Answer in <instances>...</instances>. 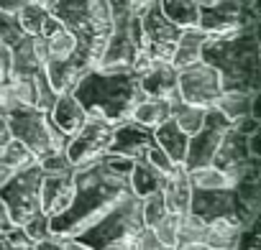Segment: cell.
Instances as JSON below:
<instances>
[{"label": "cell", "mask_w": 261, "mask_h": 250, "mask_svg": "<svg viewBox=\"0 0 261 250\" xmlns=\"http://www.w3.org/2000/svg\"><path fill=\"white\" fill-rule=\"evenodd\" d=\"M130 169L134 161L125 156L105 153L92 164L74 169V197L72 204L57 214L49 217L54 235H80L90 225H95L100 217H105L113 207H118L130 194Z\"/></svg>", "instance_id": "cell-1"}, {"label": "cell", "mask_w": 261, "mask_h": 250, "mask_svg": "<svg viewBox=\"0 0 261 250\" xmlns=\"http://www.w3.org/2000/svg\"><path fill=\"white\" fill-rule=\"evenodd\" d=\"M202 61L210 64L223 84V92H258L261 89V44L258 26L233 36L207 39Z\"/></svg>", "instance_id": "cell-2"}, {"label": "cell", "mask_w": 261, "mask_h": 250, "mask_svg": "<svg viewBox=\"0 0 261 250\" xmlns=\"http://www.w3.org/2000/svg\"><path fill=\"white\" fill-rule=\"evenodd\" d=\"M72 95L85 107L87 117H102L115 125L123 120H130L136 105L146 100L139 84V74L130 69L128 72L92 69L77 82Z\"/></svg>", "instance_id": "cell-3"}, {"label": "cell", "mask_w": 261, "mask_h": 250, "mask_svg": "<svg viewBox=\"0 0 261 250\" xmlns=\"http://www.w3.org/2000/svg\"><path fill=\"white\" fill-rule=\"evenodd\" d=\"M261 184L258 179L238 181L228 189H192L190 212L202 222H230L248 230L258 222Z\"/></svg>", "instance_id": "cell-4"}, {"label": "cell", "mask_w": 261, "mask_h": 250, "mask_svg": "<svg viewBox=\"0 0 261 250\" xmlns=\"http://www.w3.org/2000/svg\"><path fill=\"white\" fill-rule=\"evenodd\" d=\"M144 232L146 225L141 214V199L130 194L74 237L90 250H141Z\"/></svg>", "instance_id": "cell-5"}, {"label": "cell", "mask_w": 261, "mask_h": 250, "mask_svg": "<svg viewBox=\"0 0 261 250\" xmlns=\"http://www.w3.org/2000/svg\"><path fill=\"white\" fill-rule=\"evenodd\" d=\"M51 16L74 36L77 49L87 51L100 64L113 28L108 0H57Z\"/></svg>", "instance_id": "cell-6"}, {"label": "cell", "mask_w": 261, "mask_h": 250, "mask_svg": "<svg viewBox=\"0 0 261 250\" xmlns=\"http://www.w3.org/2000/svg\"><path fill=\"white\" fill-rule=\"evenodd\" d=\"M8 131H11V138L23 143L36 156V161L49 156V153L64 151L67 141H69L51 122L49 112H44L39 107H18V110H13L8 115Z\"/></svg>", "instance_id": "cell-7"}, {"label": "cell", "mask_w": 261, "mask_h": 250, "mask_svg": "<svg viewBox=\"0 0 261 250\" xmlns=\"http://www.w3.org/2000/svg\"><path fill=\"white\" fill-rule=\"evenodd\" d=\"M251 26H258L256 0H213L200 8L197 28L205 31L210 39L233 36Z\"/></svg>", "instance_id": "cell-8"}, {"label": "cell", "mask_w": 261, "mask_h": 250, "mask_svg": "<svg viewBox=\"0 0 261 250\" xmlns=\"http://www.w3.org/2000/svg\"><path fill=\"white\" fill-rule=\"evenodd\" d=\"M41 179L44 171L39 169V164H34L0 186V202L6 204L13 225L21 227L41 212Z\"/></svg>", "instance_id": "cell-9"}, {"label": "cell", "mask_w": 261, "mask_h": 250, "mask_svg": "<svg viewBox=\"0 0 261 250\" xmlns=\"http://www.w3.org/2000/svg\"><path fill=\"white\" fill-rule=\"evenodd\" d=\"M177 89H179L182 102L195 105V107H205V110L215 107L220 95H223V84H220L218 72L210 64H205L202 59L190 64V67L177 69Z\"/></svg>", "instance_id": "cell-10"}, {"label": "cell", "mask_w": 261, "mask_h": 250, "mask_svg": "<svg viewBox=\"0 0 261 250\" xmlns=\"http://www.w3.org/2000/svg\"><path fill=\"white\" fill-rule=\"evenodd\" d=\"M113 133H115V122L102 120V117H87V122L67 141L64 153L74 166L92 164V161H97L100 156L108 153Z\"/></svg>", "instance_id": "cell-11"}, {"label": "cell", "mask_w": 261, "mask_h": 250, "mask_svg": "<svg viewBox=\"0 0 261 250\" xmlns=\"http://www.w3.org/2000/svg\"><path fill=\"white\" fill-rule=\"evenodd\" d=\"M228 128H230V120L223 117L218 107H210V110L205 112L202 128H200L195 136H190V141H187V156H185V164H182V166H185L187 171L210 166Z\"/></svg>", "instance_id": "cell-12"}, {"label": "cell", "mask_w": 261, "mask_h": 250, "mask_svg": "<svg viewBox=\"0 0 261 250\" xmlns=\"http://www.w3.org/2000/svg\"><path fill=\"white\" fill-rule=\"evenodd\" d=\"M44 69H46V77H49L54 92L57 95H67V92H72L77 87V82L87 72L97 69V59L90 56L82 49H74L67 59H49Z\"/></svg>", "instance_id": "cell-13"}, {"label": "cell", "mask_w": 261, "mask_h": 250, "mask_svg": "<svg viewBox=\"0 0 261 250\" xmlns=\"http://www.w3.org/2000/svg\"><path fill=\"white\" fill-rule=\"evenodd\" d=\"M156 141H154V131L151 128L139 125L136 120H123V122L115 125V133H113L108 153L125 156L130 161H139V159H146V153H149V148Z\"/></svg>", "instance_id": "cell-14"}, {"label": "cell", "mask_w": 261, "mask_h": 250, "mask_svg": "<svg viewBox=\"0 0 261 250\" xmlns=\"http://www.w3.org/2000/svg\"><path fill=\"white\" fill-rule=\"evenodd\" d=\"M49 61V51L41 36H23L16 46H11V79H29Z\"/></svg>", "instance_id": "cell-15"}, {"label": "cell", "mask_w": 261, "mask_h": 250, "mask_svg": "<svg viewBox=\"0 0 261 250\" xmlns=\"http://www.w3.org/2000/svg\"><path fill=\"white\" fill-rule=\"evenodd\" d=\"M74 197V171L44 174L41 179V212L49 217L62 214Z\"/></svg>", "instance_id": "cell-16"}, {"label": "cell", "mask_w": 261, "mask_h": 250, "mask_svg": "<svg viewBox=\"0 0 261 250\" xmlns=\"http://www.w3.org/2000/svg\"><path fill=\"white\" fill-rule=\"evenodd\" d=\"M139 84L144 95L151 100H167V102L182 100L177 89V69L172 67V61H154L144 74H139Z\"/></svg>", "instance_id": "cell-17"}, {"label": "cell", "mask_w": 261, "mask_h": 250, "mask_svg": "<svg viewBox=\"0 0 261 250\" xmlns=\"http://www.w3.org/2000/svg\"><path fill=\"white\" fill-rule=\"evenodd\" d=\"M167 209L177 217H185L190 212V199H192V184H190V174L182 164L174 166L172 174H167L164 186H162Z\"/></svg>", "instance_id": "cell-18"}, {"label": "cell", "mask_w": 261, "mask_h": 250, "mask_svg": "<svg viewBox=\"0 0 261 250\" xmlns=\"http://www.w3.org/2000/svg\"><path fill=\"white\" fill-rule=\"evenodd\" d=\"M49 117H51V122L57 125V128H59L67 138H72V136L82 128V125L87 122V112H85V107L74 100L72 92L57 97L54 107L49 110Z\"/></svg>", "instance_id": "cell-19"}, {"label": "cell", "mask_w": 261, "mask_h": 250, "mask_svg": "<svg viewBox=\"0 0 261 250\" xmlns=\"http://www.w3.org/2000/svg\"><path fill=\"white\" fill-rule=\"evenodd\" d=\"M248 159H253L251 151H248V136H241L238 131H233V125H230V128L225 131V136H223V141H220V146H218V153H215L210 166L233 169V166L246 164Z\"/></svg>", "instance_id": "cell-20"}, {"label": "cell", "mask_w": 261, "mask_h": 250, "mask_svg": "<svg viewBox=\"0 0 261 250\" xmlns=\"http://www.w3.org/2000/svg\"><path fill=\"white\" fill-rule=\"evenodd\" d=\"M210 36L200 28H182L179 39H177V46H174V54H172V67L174 69H182V67H190L195 61L202 59V46Z\"/></svg>", "instance_id": "cell-21"}, {"label": "cell", "mask_w": 261, "mask_h": 250, "mask_svg": "<svg viewBox=\"0 0 261 250\" xmlns=\"http://www.w3.org/2000/svg\"><path fill=\"white\" fill-rule=\"evenodd\" d=\"M41 39H44V44H46V51H49V59H67L74 49H77V41H74V36L49 13V18H46V23H44V28H41V34H39Z\"/></svg>", "instance_id": "cell-22"}, {"label": "cell", "mask_w": 261, "mask_h": 250, "mask_svg": "<svg viewBox=\"0 0 261 250\" xmlns=\"http://www.w3.org/2000/svg\"><path fill=\"white\" fill-rule=\"evenodd\" d=\"M154 141H156V146H159L174 164H185L190 136H185V133L177 128V122H174L172 117H169L167 122H162V125H156V128H154Z\"/></svg>", "instance_id": "cell-23"}, {"label": "cell", "mask_w": 261, "mask_h": 250, "mask_svg": "<svg viewBox=\"0 0 261 250\" xmlns=\"http://www.w3.org/2000/svg\"><path fill=\"white\" fill-rule=\"evenodd\" d=\"M164 179H167V174H162L159 169H154L146 159L134 161V169H130V176H128L130 192H134L139 199H144L146 194L159 192L164 186Z\"/></svg>", "instance_id": "cell-24"}, {"label": "cell", "mask_w": 261, "mask_h": 250, "mask_svg": "<svg viewBox=\"0 0 261 250\" xmlns=\"http://www.w3.org/2000/svg\"><path fill=\"white\" fill-rule=\"evenodd\" d=\"M256 102H258V92H223L215 107L220 110L223 117L233 122L243 115H256Z\"/></svg>", "instance_id": "cell-25"}, {"label": "cell", "mask_w": 261, "mask_h": 250, "mask_svg": "<svg viewBox=\"0 0 261 250\" xmlns=\"http://www.w3.org/2000/svg\"><path fill=\"white\" fill-rule=\"evenodd\" d=\"M159 6H162V13L177 28H197L200 6L195 0H159Z\"/></svg>", "instance_id": "cell-26"}, {"label": "cell", "mask_w": 261, "mask_h": 250, "mask_svg": "<svg viewBox=\"0 0 261 250\" xmlns=\"http://www.w3.org/2000/svg\"><path fill=\"white\" fill-rule=\"evenodd\" d=\"M205 235H207V225L200 217H195L192 212H187L185 217H179L177 237H174V250H187V247L205 245Z\"/></svg>", "instance_id": "cell-27"}, {"label": "cell", "mask_w": 261, "mask_h": 250, "mask_svg": "<svg viewBox=\"0 0 261 250\" xmlns=\"http://www.w3.org/2000/svg\"><path fill=\"white\" fill-rule=\"evenodd\" d=\"M169 117H172L169 102H167V100H151V97L141 100V102L136 105L134 115H130V120H136L139 125H146V128H151V131L156 128V125L167 122Z\"/></svg>", "instance_id": "cell-28"}, {"label": "cell", "mask_w": 261, "mask_h": 250, "mask_svg": "<svg viewBox=\"0 0 261 250\" xmlns=\"http://www.w3.org/2000/svg\"><path fill=\"white\" fill-rule=\"evenodd\" d=\"M172 107V120L177 122V128L185 133V136H195L200 128H202V122H205V107H195V105H187L182 100L177 102H169Z\"/></svg>", "instance_id": "cell-29"}, {"label": "cell", "mask_w": 261, "mask_h": 250, "mask_svg": "<svg viewBox=\"0 0 261 250\" xmlns=\"http://www.w3.org/2000/svg\"><path fill=\"white\" fill-rule=\"evenodd\" d=\"M187 174H190L192 189H228V186H236V179L225 169L205 166V169H195V171H187Z\"/></svg>", "instance_id": "cell-30"}, {"label": "cell", "mask_w": 261, "mask_h": 250, "mask_svg": "<svg viewBox=\"0 0 261 250\" xmlns=\"http://www.w3.org/2000/svg\"><path fill=\"white\" fill-rule=\"evenodd\" d=\"M49 13H51V11H46L44 6L29 3V6H23V8L16 13V18H18V26L23 28L26 36H39L41 28H44V23H46V18H49Z\"/></svg>", "instance_id": "cell-31"}, {"label": "cell", "mask_w": 261, "mask_h": 250, "mask_svg": "<svg viewBox=\"0 0 261 250\" xmlns=\"http://www.w3.org/2000/svg\"><path fill=\"white\" fill-rule=\"evenodd\" d=\"M31 82H34V95H36L34 107L49 112V110L54 107V102H57L59 95L54 92V87H51V82H49V77H46V69H39V72L31 77Z\"/></svg>", "instance_id": "cell-32"}, {"label": "cell", "mask_w": 261, "mask_h": 250, "mask_svg": "<svg viewBox=\"0 0 261 250\" xmlns=\"http://www.w3.org/2000/svg\"><path fill=\"white\" fill-rule=\"evenodd\" d=\"M141 214H144V225H146V230H151L162 217H167V214H169L162 189H159V192H154V194H146V197L141 199Z\"/></svg>", "instance_id": "cell-33"}, {"label": "cell", "mask_w": 261, "mask_h": 250, "mask_svg": "<svg viewBox=\"0 0 261 250\" xmlns=\"http://www.w3.org/2000/svg\"><path fill=\"white\" fill-rule=\"evenodd\" d=\"M177 225H179V217L177 214H167L162 217L154 227H151V235L156 237L159 245H167V247H174V237H177Z\"/></svg>", "instance_id": "cell-34"}, {"label": "cell", "mask_w": 261, "mask_h": 250, "mask_svg": "<svg viewBox=\"0 0 261 250\" xmlns=\"http://www.w3.org/2000/svg\"><path fill=\"white\" fill-rule=\"evenodd\" d=\"M23 28L18 26V18L13 13H3L0 11V44L6 46H16L21 39H23Z\"/></svg>", "instance_id": "cell-35"}, {"label": "cell", "mask_w": 261, "mask_h": 250, "mask_svg": "<svg viewBox=\"0 0 261 250\" xmlns=\"http://www.w3.org/2000/svg\"><path fill=\"white\" fill-rule=\"evenodd\" d=\"M36 250H90L87 245H82L77 237H69V235H49L46 240L36 242L34 245Z\"/></svg>", "instance_id": "cell-36"}, {"label": "cell", "mask_w": 261, "mask_h": 250, "mask_svg": "<svg viewBox=\"0 0 261 250\" xmlns=\"http://www.w3.org/2000/svg\"><path fill=\"white\" fill-rule=\"evenodd\" d=\"M51 220H49V214H44V212H39L36 217H31L26 225H21L23 227V232L31 237V242L36 245V242H41V240H46L49 235H51V225H49Z\"/></svg>", "instance_id": "cell-37"}, {"label": "cell", "mask_w": 261, "mask_h": 250, "mask_svg": "<svg viewBox=\"0 0 261 250\" xmlns=\"http://www.w3.org/2000/svg\"><path fill=\"white\" fill-rule=\"evenodd\" d=\"M36 164H39V169H41L44 174H62V171H74V169H77V166L67 159V153H64V151L49 153V156L39 159Z\"/></svg>", "instance_id": "cell-38"}, {"label": "cell", "mask_w": 261, "mask_h": 250, "mask_svg": "<svg viewBox=\"0 0 261 250\" xmlns=\"http://www.w3.org/2000/svg\"><path fill=\"white\" fill-rule=\"evenodd\" d=\"M146 161H149L154 169H159L162 174H172V171H174V166H177V164H174V161H172V159H169V156H167V153H164V151L156 146V143L149 148V153H146Z\"/></svg>", "instance_id": "cell-39"}, {"label": "cell", "mask_w": 261, "mask_h": 250, "mask_svg": "<svg viewBox=\"0 0 261 250\" xmlns=\"http://www.w3.org/2000/svg\"><path fill=\"white\" fill-rule=\"evenodd\" d=\"M230 125H233V131H238L241 136H253V133H258V128H261V120H258L256 115H243V117L233 120Z\"/></svg>", "instance_id": "cell-40"}, {"label": "cell", "mask_w": 261, "mask_h": 250, "mask_svg": "<svg viewBox=\"0 0 261 250\" xmlns=\"http://www.w3.org/2000/svg\"><path fill=\"white\" fill-rule=\"evenodd\" d=\"M11 227H16V225H13V220H11V214H8L6 204L0 202V235H3V232H8Z\"/></svg>", "instance_id": "cell-41"}, {"label": "cell", "mask_w": 261, "mask_h": 250, "mask_svg": "<svg viewBox=\"0 0 261 250\" xmlns=\"http://www.w3.org/2000/svg\"><path fill=\"white\" fill-rule=\"evenodd\" d=\"M11 141V131H8V117L0 115V148Z\"/></svg>", "instance_id": "cell-42"}, {"label": "cell", "mask_w": 261, "mask_h": 250, "mask_svg": "<svg viewBox=\"0 0 261 250\" xmlns=\"http://www.w3.org/2000/svg\"><path fill=\"white\" fill-rule=\"evenodd\" d=\"M141 250H159V242H156V237L151 235V230H146V232H144V240H141Z\"/></svg>", "instance_id": "cell-43"}, {"label": "cell", "mask_w": 261, "mask_h": 250, "mask_svg": "<svg viewBox=\"0 0 261 250\" xmlns=\"http://www.w3.org/2000/svg\"><path fill=\"white\" fill-rule=\"evenodd\" d=\"M154 3H159V0H130V6H134V13L136 16H141L149 6H154Z\"/></svg>", "instance_id": "cell-44"}, {"label": "cell", "mask_w": 261, "mask_h": 250, "mask_svg": "<svg viewBox=\"0 0 261 250\" xmlns=\"http://www.w3.org/2000/svg\"><path fill=\"white\" fill-rule=\"evenodd\" d=\"M195 3H197V6L202 8V6H207V3H213V0H195Z\"/></svg>", "instance_id": "cell-45"}, {"label": "cell", "mask_w": 261, "mask_h": 250, "mask_svg": "<svg viewBox=\"0 0 261 250\" xmlns=\"http://www.w3.org/2000/svg\"><path fill=\"white\" fill-rule=\"evenodd\" d=\"M187 250H213V247H205V245H197V247H187Z\"/></svg>", "instance_id": "cell-46"}, {"label": "cell", "mask_w": 261, "mask_h": 250, "mask_svg": "<svg viewBox=\"0 0 261 250\" xmlns=\"http://www.w3.org/2000/svg\"><path fill=\"white\" fill-rule=\"evenodd\" d=\"M159 250H174V247H167V245H159Z\"/></svg>", "instance_id": "cell-47"}, {"label": "cell", "mask_w": 261, "mask_h": 250, "mask_svg": "<svg viewBox=\"0 0 261 250\" xmlns=\"http://www.w3.org/2000/svg\"><path fill=\"white\" fill-rule=\"evenodd\" d=\"M21 250H36V247H21Z\"/></svg>", "instance_id": "cell-48"}, {"label": "cell", "mask_w": 261, "mask_h": 250, "mask_svg": "<svg viewBox=\"0 0 261 250\" xmlns=\"http://www.w3.org/2000/svg\"><path fill=\"white\" fill-rule=\"evenodd\" d=\"M0 82H8V79H6V77H0Z\"/></svg>", "instance_id": "cell-49"}, {"label": "cell", "mask_w": 261, "mask_h": 250, "mask_svg": "<svg viewBox=\"0 0 261 250\" xmlns=\"http://www.w3.org/2000/svg\"><path fill=\"white\" fill-rule=\"evenodd\" d=\"M31 3H39V0H31Z\"/></svg>", "instance_id": "cell-50"}]
</instances>
